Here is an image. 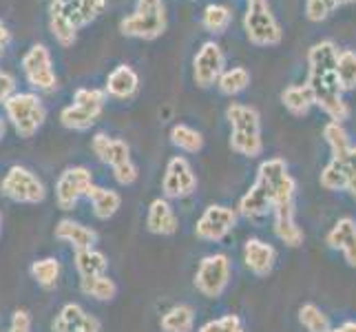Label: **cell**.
I'll return each instance as SVG.
<instances>
[{
	"mask_svg": "<svg viewBox=\"0 0 356 332\" xmlns=\"http://www.w3.org/2000/svg\"><path fill=\"white\" fill-rule=\"evenodd\" d=\"M339 49L332 40H321L310 47L308 52V80L314 95V106L332 118L334 122H343L350 118V106L343 100V89L337 73Z\"/></svg>",
	"mask_w": 356,
	"mask_h": 332,
	"instance_id": "obj_1",
	"label": "cell"
},
{
	"mask_svg": "<svg viewBox=\"0 0 356 332\" xmlns=\"http://www.w3.org/2000/svg\"><path fill=\"white\" fill-rule=\"evenodd\" d=\"M226 118L230 122V149L245 157L261 155L264 140L259 111L248 104L232 102L226 109Z\"/></svg>",
	"mask_w": 356,
	"mask_h": 332,
	"instance_id": "obj_2",
	"label": "cell"
},
{
	"mask_svg": "<svg viewBox=\"0 0 356 332\" xmlns=\"http://www.w3.org/2000/svg\"><path fill=\"white\" fill-rule=\"evenodd\" d=\"M3 106H5V113H7V120L11 122V127H14V131L24 140L33 138L47 120V111L38 93L16 91Z\"/></svg>",
	"mask_w": 356,
	"mask_h": 332,
	"instance_id": "obj_3",
	"label": "cell"
},
{
	"mask_svg": "<svg viewBox=\"0 0 356 332\" xmlns=\"http://www.w3.org/2000/svg\"><path fill=\"white\" fill-rule=\"evenodd\" d=\"M166 29V11L162 0H138L131 16L122 18L120 31L129 38L155 40Z\"/></svg>",
	"mask_w": 356,
	"mask_h": 332,
	"instance_id": "obj_4",
	"label": "cell"
},
{
	"mask_svg": "<svg viewBox=\"0 0 356 332\" xmlns=\"http://www.w3.org/2000/svg\"><path fill=\"white\" fill-rule=\"evenodd\" d=\"M0 193L16 204H40L47 198L42 180L20 164L11 166L5 173L3 182H0Z\"/></svg>",
	"mask_w": 356,
	"mask_h": 332,
	"instance_id": "obj_5",
	"label": "cell"
},
{
	"mask_svg": "<svg viewBox=\"0 0 356 332\" xmlns=\"http://www.w3.org/2000/svg\"><path fill=\"white\" fill-rule=\"evenodd\" d=\"M230 275L232 266L224 253L206 255L197 266V273H195V288L208 299H219L230 284Z\"/></svg>",
	"mask_w": 356,
	"mask_h": 332,
	"instance_id": "obj_6",
	"label": "cell"
},
{
	"mask_svg": "<svg viewBox=\"0 0 356 332\" xmlns=\"http://www.w3.org/2000/svg\"><path fill=\"white\" fill-rule=\"evenodd\" d=\"M243 31L248 35V40L257 47H275L284 38V31H281L268 3L248 5L243 16Z\"/></svg>",
	"mask_w": 356,
	"mask_h": 332,
	"instance_id": "obj_7",
	"label": "cell"
},
{
	"mask_svg": "<svg viewBox=\"0 0 356 332\" xmlns=\"http://www.w3.org/2000/svg\"><path fill=\"white\" fill-rule=\"evenodd\" d=\"M22 71L24 78L38 91H54L58 87V76L54 71L51 54L44 45L29 47L22 56Z\"/></svg>",
	"mask_w": 356,
	"mask_h": 332,
	"instance_id": "obj_8",
	"label": "cell"
},
{
	"mask_svg": "<svg viewBox=\"0 0 356 332\" xmlns=\"http://www.w3.org/2000/svg\"><path fill=\"white\" fill-rule=\"evenodd\" d=\"M93 187V173L87 166H69L60 173L56 182V202L63 211L76 208L80 198H87Z\"/></svg>",
	"mask_w": 356,
	"mask_h": 332,
	"instance_id": "obj_9",
	"label": "cell"
},
{
	"mask_svg": "<svg viewBox=\"0 0 356 332\" xmlns=\"http://www.w3.org/2000/svg\"><path fill=\"white\" fill-rule=\"evenodd\" d=\"M237 217L239 213L230 206H222V204H213L208 206L202 213V217L195 224V235L197 239L204 242H222L228 232L237 226Z\"/></svg>",
	"mask_w": 356,
	"mask_h": 332,
	"instance_id": "obj_10",
	"label": "cell"
},
{
	"mask_svg": "<svg viewBox=\"0 0 356 332\" xmlns=\"http://www.w3.org/2000/svg\"><path fill=\"white\" fill-rule=\"evenodd\" d=\"M197 189V175H195L193 166L186 157L175 155L168 159L166 173L162 180V191L166 200H184L195 193Z\"/></svg>",
	"mask_w": 356,
	"mask_h": 332,
	"instance_id": "obj_11",
	"label": "cell"
},
{
	"mask_svg": "<svg viewBox=\"0 0 356 332\" xmlns=\"http://www.w3.org/2000/svg\"><path fill=\"white\" fill-rule=\"evenodd\" d=\"M224 73V52L217 42L208 40L193 58V80L197 87L208 89Z\"/></svg>",
	"mask_w": 356,
	"mask_h": 332,
	"instance_id": "obj_12",
	"label": "cell"
},
{
	"mask_svg": "<svg viewBox=\"0 0 356 332\" xmlns=\"http://www.w3.org/2000/svg\"><path fill=\"white\" fill-rule=\"evenodd\" d=\"M257 175H261L275 191V206L286 204L294 200V191H297V182L288 173V164L281 157H270L259 164Z\"/></svg>",
	"mask_w": 356,
	"mask_h": 332,
	"instance_id": "obj_13",
	"label": "cell"
},
{
	"mask_svg": "<svg viewBox=\"0 0 356 332\" xmlns=\"http://www.w3.org/2000/svg\"><path fill=\"white\" fill-rule=\"evenodd\" d=\"M273 211H275V191L261 175H257L252 187L241 195L237 213H241L248 219H259Z\"/></svg>",
	"mask_w": 356,
	"mask_h": 332,
	"instance_id": "obj_14",
	"label": "cell"
},
{
	"mask_svg": "<svg viewBox=\"0 0 356 332\" xmlns=\"http://www.w3.org/2000/svg\"><path fill=\"white\" fill-rule=\"evenodd\" d=\"M354 175H356V146H352L346 155L330 159L325 168L321 171L318 182H321V187L325 191H346Z\"/></svg>",
	"mask_w": 356,
	"mask_h": 332,
	"instance_id": "obj_15",
	"label": "cell"
},
{
	"mask_svg": "<svg viewBox=\"0 0 356 332\" xmlns=\"http://www.w3.org/2000/svg\"><path fill=\"white\" fill-rule=\"evenodd\" d=\"M106 7V0H51L49 9L67 16L76 27L93 22Z\"/></svg>",
	"mask_w": 356,
	"mask_h": 332,
	"instance_id": "obj_16",
	"label": "cell"
},
{
	"mask_svg": "<svg viewBox=\"0 0 356 332\" xmlns=\"http://www.w3.org/2000/svg\"><path fill=\"white\" fill-rule=\"evenodd\" d=\"M91 149H93V153L97 155L100 162L108 164L113 171L133 162L129 144L124 140H120V138H111V135H106V133H95L93 135Z\"/></svg>",
	"mask_w": 356,
	"mask_h": 332,
	"instance_id": "obj_17",
	"label": "cell"
},
{
	"mask_svg": "<svg viewBox=\"0 0 356 332\" xmlns=\"http://www.w3.org/2000/svg\"><path fill=\"white\" fill-rule=\"evenodd\" d=\"M243 262L252 275L266 277L273 273V268H275L277 251L268 242H264L259 237H250L243 244Z\"/></svg>",
	"mask_w": 356,
	"mask_h": 332,
	"instance_id": "obj_18",
	"label": "cell"
},
{
	"mask_svg": "<svg viewBox=\"0 0 356 332\" xmlns=\"http://www.w3.org/2000/svg\"><path fill=\"white\" fill-rule=\"evenodd\" d=\"M327 246L341 251L346 262L356 268V221L352 217H341L327 232Z\"/></svg>",
	"mask_w": 356,
	"mask_h": 332,
	"instance_id": "obj_19",
	"label": "cell"
},
{
	"mask_svg": "<svg viewBox=\"0 0 356 332\" xmlns=\"http://www.w3.org/2000/svg\"><path fill=\"white\" fill-rule=\"evenodd\" d=\"M146 226H149L153 235H175L177 232L179 219L166 198H157L151 202L149 215H146Z\"/></svg>",
	"mask_w": 356,
	"mask_h": 332,
	"instance_id": "obj_20",
	"label": "cell"
},
{
	"mask_svg": "<svg viewBox=\"0 0 356 332\" xmlns=\"http://www.w3.org/2000/svg\"><path fill=\"white\" fill-rule=\"evenodd\" d=\"M275 235L284 242L290 248H297L303 244V230L297 226V219H294V202H286L275 206Z\"/></svg>",
	"mask_w": 356,
	"mask_h": 332,
	"instance_id": "obj_21",
	"label": "cell"
},
{
	"mask_svg": "<svg viewBox=\"0 0 356 332\" xmlns=\"http://www.w3.org/2000/svg\"><path fill=\"white\" fill-rule=\"evenodd\" d=\"M56 239L73 246L76 251H84V248H95L97 232L93 228H89V226L80 224V221L60 219L56 224Z\"/></svg>",
	"mask_w": 356,
	"mask_h": 332,
	"instance_id": "obj_22",
	"label": "cell"
},
{
	"mask_svg": "<svg viewBox=\"0 0 356 332\" xmlns=\"http://www.w3.org/2000/svg\"><path fill=\"white\" fill-rule=\"evenodd\" d=\"M138 87H140V78H138V73H135V69L129 65H118L108 73L104 91L106 95L118 97V100H129V97L138 93Z\"/></svg>",
	"mask_w": 356,
	"mask_h": 332,
	"instance_id": "obj_23",
	"label": "cell"
},
{
	"mask_svg": "<svg viewBox=\"0 0 356 332\" xmlns=\"http://www.w3.org/2000/svg\"><path fill=\"white\" fill-rule=\"evenodd\" d=\"M95 319L82 310L78 303H67L54 319V332H89Z\"/></svg>",
	"mask_w": 356,
	"mask_h": 332,
	"instance_id": "obj_24",
	"label": "cell"
},
{
	"mask_svg": "<svg viewBox=\"0 0 356 332\" xmlns=\"http://www.w3.org/2000/svg\"><path fill=\"white\" fill-rule=\"evenodd\" d=\"M87 198L93 206V215L97 219H111L122 206V198L120 193L113 191V189H104V187H93L89 189Z\"/></svg>",
	"mask_w": 356,
	"mask_h": 332,
	"instance_id": "obj_25",
	"label": "cell"
},
{
	"mask_svg": "<svg viewBox=\"0 0 356 332\" xmlns=\"http://www.w3.org/2000/svg\"><path fill=\"white\" fill-rule=\"evenodd\" d=\"M73 262H76V270H78L80 279L82 277H100V275H106V270H108L106 255L95 248L76 251Z\"/></svg>",
	"mask_w": 356,
	"mask_h": 332,
	"instance_id": "obj_26",
	"label": "cell"
},
{
	"mask_svg": "<svg viewBox=\"0 0 356 332\" xmlns=\"http://www.w3.org/2000/svg\"><path fill=\"white\" fill-rule=\"evenodd\" d=\"M162 332H193L195 330V310L186 303H177L162 315Z\"/></svg>",
	"mask_w": 356,
	"mask_h": 332,
	"instance_id": "obj_27",
	"label": "cell"
},
{
	"mask_svg": "<svg viewBox=\"0 0 356 332\" xmlns=\"http://www.w3.org/2000/svg\"><path fill=\"white\" fill-rule=\"evenodd\" d=\"M281 102L290 111L292 116H305L314 106V95L308 84H292L281 93Z\"/></svg>",
	"mask_w": 356,
	"mask_h": 332,
	"instance_id": "obj_28",
	"label": "cell"
},
{
	"mask_svg": "<svg viewBox=\"0 0 356 332\" xmlns=\"http://www.w3.org/2000/svg\"><path fill=\"white\" fill-rule=\"evenodd\" d=\"M80 292L84 294V297L95 299V301H111L118 294V286L108 275L82 277L80 279Z\"/></svg>",
	"mask_w": 356,
	"mask_h": 332,
	"instance_id": "obj_29",
	"label": "cell"
},
{
	"mask_svg": "<svg viewBox=\"0 0 356 332\" xmlns=\"http://www.w3.org/2000/svg\"><path fill=\"white\" fill-rule=\"evenodd\" d=\"M248 84H250V71L243 67L224 69V73L217 80V87L224 95H237L248 89Z\"/></svg>",
	"mask_w": 356,
	"mask_h": 332,
	"instance_id": "obj_30",
	"label": "cell"
},
{
	"mask_svg": "<svg viewBox=\"0 0 356 332\" xmlns=\"http://www.w3.org/2000/svg\"><path fill=\"white\" fill-rule=\"evenodd\" d=\"M170 142H173L179 151H186V153H197L204 149V135L188 125H175L170 129Z\"/></svg>",
	"mask_w": 356,
	"mask_h": 332,
	"instance_id": "obj_31",
	"label": "cell"
},
{
	"mask_svg": "<svg viewBox=\"0 0 356 332\" xmlns=\"http://www.w3.org/2000/svg\"><path fill=\"white\" fill-rule=\"evenodd\" d=\"M323 138L330 146V151H332V157H341L346 155L350 149H352V142H350V135L346 131V127H343V122H334L330 120L327 125L323 127Z\"/></svg>",
	"mask_w": 356,
	"mask_h": 332,
	"instance_id": "obj_32",
	"label": "cell"
},
{
	"mask_svg": "<svg viewBox=\"0 0 356 332\" xmlns=\"http://www.w3.org/2000/svg\"><path fill=\"white\" fill-rule=\"evenodd\" d=\"M230 20H232V11L226 5H219V3L208 5L202 14L204 29L211 33H224L230 27Z\"/></svg>",
	"mask_w": 356,
	"mask_h": 332,
	"instance_id": "obj_33",
	"label": "cell"
},
{
	"mask_svg": "<svg viewBox=\"0 0 356 332\" xmlns=\"http://www.w3.org/2000/svg\"><path fill=\"white\" fill-rule=\"evenodd\" d=\"M97 116L91 113V111L82 109L78 104H69L60 111V122H63V127L67 129H73V131H87L95 125Z\"/></svg>",
	"mask_w": 356,
	"mask_h": 332,
	"instance_id": "obj_34",
	"label": "cell"
},
{
	"mask_svg": "<svg viewBox=\"0 0 356 332\" xmlns=\"http://www.w3.org/2000/svg\"><path fill=\"white\" fill-rule=\"evenodd\" d=\"M29 273L38 286L54 288L58 284V277H60V262L56 260V257H44V260H38V262L31 264Z\"/></svg>",
	"mask_w": 356,
	"mask_h": 332,
	"instance_id": "obj_35",
	"label": "cell"
},
{
	"mask_svg": "<svg viewBox=\"0 0 356 332\" xmlns=\"http://www.w3.org/2000/svg\"><path fill=\"white\" fill-rule=\"evenodd\" d=\"M49 29H51L54 38L63 45V47H71L78 38V27L73 24L67 16L58 14V11L49 9Z\"/></svg>",
	"mask_w": 356,
	"mask_h": 332,
	"instance_id": "obj_36",
	"label": "cell"
},
{
	"mask_svg": "<svg viewBox=\"0 0 356 332\" xmlns=\"http://www.w3.org/2000/svg\"><path fill=\"white\" fill-rule=\"evenodd\" d=\"M299 322L308 332H330L332 324H330L327 315L314 303H303L299 308Z\"/></svg>",
	"mask_w": 356,
	"mask_h": 332,
	"instance_id": "obj_37",
	"label": "cell"
},
{
	"mask_svg": "<svg viewBox=\"0 0 356 332\" xmlns=\"http://www.w3.org/2000/svg\"><path fill=\"white\" fill-rule=\"evenodd\" d=\"M337 73H339V82H341L343 91L356 89V52H352V49H343V52H339Z\"/></svg>",
	"mask_w": 356,
	"mask_h": 332,
	"instance_id": "obj_38",
	"label": "cell"
},
{
	"mask_svg": "<svg viewBox=\"0 0 356 332\" xmlns=\"http://www.w3.org/2000/svg\"><path fill=\"white\" fill-rule=\"evenodd\" d=\"M104 102H106V91L104 89H87L82 87L73 93V104H78L82 109L91 111L97 118H100L102 109H104Z\"/></svg>",
	"mask_w": 356,
	"mask_h": 332,
	"instance_id": "obj_39",
	"label": "cell"
},
{
	"mask_svg": "<svg viewBox=\"0 0 356 332\" xmlns=\"http://www.w3.org/2000/svg\"><path fill=\"white\" fill-rule=\"evenodd\" d=\"M197 332H245L237 315H224L213 322H206Z\"/></svg>",
	"mask_w": 356,
	"mask_h": 332,
	"instance_id": "obj_40",
	"label": "cell"
},
{
	"mask_svg": "<svg viewBox=\"0 0 356 332\" xmlns=\"http://www.w3.org/2000/svg\"><path fill=\"white\" fill-rule=\"evenodd\" d=\"M339 7L337 0H305V16L312 22L325 20Z\"/></svg>",
	"mask_w": 356,
	"mask_h": 332,
	"instance_id": "obj_41",
	"label": "cell"
},
{
	"mask_svg": "<svg viewBox=\"0 0 356 332\" xmlns=\"http://www.w3.org/2000/svg\"><path fill=\"white\" fill-rule=\"evenodd\" d=\"M16 93V78L9 71L0 69V104H5Z\"/></svg>",
	"mask_w": 356,
	"mask_h": 332,
	"instance_id": "obj_42",
	"label": "cell"
},
{
	"mask_svg": "<svg viewBox=\"0 0 356 332\" xmlns=\"http://www.w3.org/2000/svg\"><path fill=\"white\" fill-rule=\"evenodd\" d=\"M9 40H11V33H9V29L5 27V22L0 20V56L5 54V49H7Z\"/></svg>",
	"mask_w": 356,
	"mask_h": 332,
	"instance_id": "obj_43",
	"label": "cell"
},
{
	"mask_svg": "<svg viewBox=\"0 0 356 332\" xmlns=\"http://www.w3.org/2000/svg\"><path fill=\"white\" fill-rule=\"evenodd\" d=\"M330 332H356V322H346V324L332 328Z\"/></svg>",
	"mask_w": 356,
	"mask_h": 332,
	"instance_id": "obj_44",
	"label": "cell"
},
{
	"mask_svg": "<svg viewBox=\"0 0 356 332\" xmlns=\"http://www.w3.org/2000/svg\"><path fill=\"white\" fill-rule=\"evenodd\" d=\"M346 191H348V193L352 195V200L356 202V175H354V177L350 180V184H348V189H346Z\"/></svg>",
	"mask_w": 356,
	"mask_h": 332,
	"instance_id": "obj_45",
	"label": "cell"
},
{
	"mask_svg": "<svg viewBox=\"0 0 356 332\" xmlns=\"http://www.w3.org/2000/svg\"><path fill=\"white\" fill-rule=\"evenodd\" d=\"M5 131H7V127H5V120L0 118V142H3V138H5Z\"/></svg>",
	"mask_w": 356,
	"mask_h": 332,
	"instance_id": "obj_46",
	"label": "cell"
},
{
	"mask_svg": "<svg viewBox=\"0 0 356 332\" xmlns=\"http://www.w3.org/2000/svg\"><path fill=\"white\" fill-rule=\"evenodd\" d=\"M89 332H100V324L93 322V324H91V328H89Z\"/></svg>",
	"mask_w": 356,
	"mask_h": 332,
	"instance_id": "obj_47",
	"label": "cell"
},
{
	"mask_svg": "<svg viewBox=\"0 0 356 332\" xmlns=\"http://www.w3.org/2000/svg\"><path fill=\"white\" fill-rule=\"evenodd\" d=\"M339 5H352V3H356V0H337Z\"/></svg>",
	"mask_w": 356,
	"mask_h": 332,
	"instance_id": "obj_48",
	"label": "cell"
},
{
	"mask_svg": "<svg viewBox=\"0 0 356 332\" xmlns=\"http://www.w3.org/2000/svg\"><path fill=\"white\" fill-rule=\"evenodd\" d=\"M248 5H254V3H266V0H245Z\"/></svg>",
	"mask_w": 356,
	"mask_h": 332,
	"instance_id": "obj_49",
	"label": "cell"
},
{
	"mask_svg": "<svg viewBox=\"0 0 356 332\" xmlns=\"http://www.w3.org/2000/svg\"><path fill=\"white\" fill-rule=\"evenodd\" d=\"M0 228H3V215H0Z\"/></svg>",
	"mask_w": 356,
	"mask_h": 332,
	"instance_id": "obj_50",
	"label": "cell"
}]
</instances>
